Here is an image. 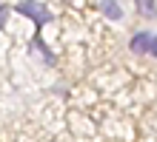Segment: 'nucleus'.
<instances>
[{"mask_svg":"<svg viewBox=\"0 0 157 142\" xmlns=\"http://www.w3.org/2000/svg\"><path fill=\"white\" fill-rule=\"evenodd\" d=\"M134 3H137V12H140L143 17H154V14H157L154 0H134Z\"/></svg>","mask_w":157,"mask_h":142,"instance_id":"nucleus-5","label":"nucleus"},{"mask_svg":"<svg viewBox=\"0 0 157 142\" xmlns=\"http://www.w3.org/2000/svg\"><path fill=\"white\" fill-rule=\"evenodd\" d=\"M34 51L43 57V63H46V65H52V63H54V54L43 46V40H40V37H34V40H32V54H34Z\"/></svg>","mask_w":157,"mask_h":142,"instance_id":"nucleus-4","label":"nucleus"},{"mask_svg":"<svg viewBox=\"0 0 157 142\" xmlns=\"http://www.w3.org/2000/svg\"><path fill=\"white\" fill-rule=\"evenodd\" d=\"M151 40H154V34L137 31V34L132 37V51H134V54H149V51H151Z\"/></svg>","mask_w":157,"mask_h":142,"instance_id":"nucleus-2","label":"nucleus"},{"mask_svg":"<svg viewBox=\"0 0 157 142\" xmlns=\"http://www.w3.org/2000/svg\"><path fill=\"white\" fill-rule=\"evenodd\" d=\"M100 9H103V14L109 17V20H120V17H123V9H120L117 0H103Z\"/></svg>","mask_w":157,"mask_h":142,"instance_id":"nucleus-3","label":"nucleus"},{"mask_svg":"<svg viewBox=\"0 0 157 142\" xmlns=\"http://www.w3.org/2000/svg\"><path fill=\"white\" fill-rule=\"evenodd\" d=\"M151 57H157V34H154V40H151V51H149Z\"/></svg>","mask_w":157,"mask_h":142,"instance_id":"nucleus-6","label":"nucleus"},{"mask_svg":"<svg viewBox=\"0 0 157 142\" xmlns=\"http://www.w3.org/2000/svg\"><path fill=\"white\" fill-rule=\"evenodd\" d=\"M17 12L26 14L29 20H34L37 26H43V23H49V20H52V12H49L46 6H40L37 0H23V3H17Z\"/></svg>","mask_w":157,"mask_h":142,"instance_id":"nucleus-1","label":"nucleus"}]
</instances>
